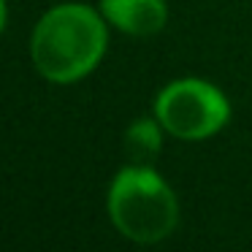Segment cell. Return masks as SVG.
<instances>
[{
	"instance_id": "1",
	"label": "cell",
	"mask_w": 252,
	"mask_h": 252,
	"mask_svg": "<svg viewBox=\"0 0 252 252\" xmlns=\"http://www.w3.org/2000/svg\"><path fill=\"white\" fill-rule=\"evenodd\" d=\"M103 52V19L82 3H63L46 11L30 41V57L38 73L55 84H71L87 76Z\"/></svg>"
},
{
	"instance_id": "2",
	"label": "cell",
	"mask_w": 252,
	"mask_h": 252,
	"mask_svg": "<svg viewBox=\"0 0 252 252\" xmlns=\"http://www.w3.org/2000/svg\"><path fill=\"white\" fill-rule=\"evenodd\" d=\"M109 217L130 241L155 244L174 233L179 222V203L152 165H127L111 182Z\"/></svg>"
},
{
	"instance_id": "3",
	"label": "cell",
	"mask_w": 252,
	"mask_h": 252,
	"mask_svg": "<svg viewBox=\"0 0 252 252\" xmlns=\"http://www.w3.org/2000/svg\"><path fill=\"white\" fill-rule=\"evenodd\" d=\"M155 120L171 136L201 141L228 125L230 103L214 84L201 79H179L158 95Z\"/></svg>"
},
{
	"instance_id": "4",
	"label": "cell",
	"mask_w": 252,
	"mask_h": 252,
	"mask_svg": "<svg viewBox=\"0 0 252 252\" xmlns=\"http://www.w3.org/2000/svg\"><path fill=\"white\" fill-rule=\"evenodd\" d=\"M100 11L114 28L138 38L160 33L168 19L163 0H100Z\"/></svg>"
},
{
	"instance_id": "5",
	"label": "cell",
	"mask_w": 252,
	"mask_h": 252,
	"mask_svg": "<svg viewBox=\"0 0 252 252\" xmlns=\"http://www.w3.org/2000/svg\"><path fill=\"white\" fill-rule=\"evenodd\" d=\"M158 120H138L125 133V152L130 158V165H152V160L160 155L163 138H160Z\"/></svg>"
},
{
	"instance_id": "6",
	"label": "cell",
	"mask_w": 252,
	"mask_h": 252,
	"mask_svg": "<svg viewBox=\"0 0 252 252\" xmlns=\"http://www.w3.org/2000/svg\"><path fill=\"white\" fill-rule=\"evenodd\" d=\"M6 28V0H0V33Z\"/></svg>"
}]
</instances>
